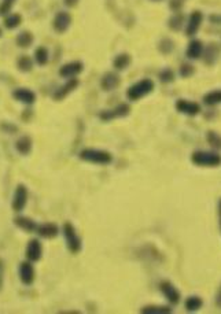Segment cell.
I'll return each mask as SVG.
<instances>
[{
  "mask_svg": "<svg viewBox=\"0 0 221 314\" xmlns=\"http://www.w3.org/2000/svg\"><path fill=\"white\" fill-rule=\"evenodd\" d=\"M203 43L198 40V39H194L188 43V47L185 50V55L188 59H199L202 58V54H203Z\"/></svg>",
  "mask_w": 221,
  "mask_h": 314,
  "instance_id": "obj_19",
  "label": "cell"
},
{
  "mask_svg": "<svg viewBox=\"0 0 221 314\" xmlns=\"http://www.w3.org/2000/svg\"><path fill=\"white\" fill-rule=\"evenodd\" d=\"M203 306V299L198 295H191L185 299L184 307L187 312H198Z\"/></svg>",
  "mask_w": 221,
  "mask_h": 314,
  "instance_id": "obj_23",
  "label": "cell"
},
{
  "mask_svg": "<svg viewBox=\"0 0 221 314\" xmlns=\"http://www.w3.org/2000/svg\"><path fill=\"white\" fill-rule=\"evenodd\" d=\"M217 212H219V227L221 231V197L219 199V203H217Z\"/></svg>",
  "mask_w": 221,
  "mask_h": 314,
  "instance_id": "obj_41",
  "label": "cell"
},
{
  "mask_svg": "<svg viewBox=\"0 0 221 314\" xmlns=\"http://www.w3.org/2000/svg\"><path fill=\"white\" fill-rule=\"evenodd\" d=\"M175 72L172 70V69H169V67H165L163 70H161L160 72V74H158V78H160V81L161 82H163V84H170V82H173L175 81Z\"/></svg>",
  "mask_w": 221,
  "mask_h": 314,
  "instance_id": "obj_33",
  "label": "cell"
},
{
  "mask_svg": "<svg viewBox=\"0 0 221 314\" xmlns=\"http://www.w3.org/2000/svg\"><path fill=\"white\" fill-rule=\"evenodd\" d=\"M209 21L212 25H221V14H219V13L212 14L209 17Z\"/></svg>",
  "mask_w": 221,
  "mask_h": 314,
  "instance_id": "obj_37",
  "label": "cell"
},
{
  "mask_svg": "<svg viewBox=\"0 0 221 314\" xmlns=\"http://www.w3.org/2000/svg\"><path fill=\"white\" fill-rule=\"evenodd\" d=\"M154 81L151 78H143V80L135 82L133 85L128 88L126 91V98L132 102H138L141 98H146L154 91Z\"/></svg>",
  "mask_w": 221,
  "mask_h": 314,
  "instance_id": "obj_1",
  "label": "cell"
},
{
  "mask_svg": "<svg viewBox=\"0 0 221 314\" xmlns=\"http://www.w3.org/2000/svg\"><path fill=\"white\" fill-rule=\"evenodd\" d=\"M151 1H161V0H151Z\"/></svg>",
  "mask_w": 221,
  "mask_h": 314,
  "instance_id": "obj_43",
  "label": "cell"
},
{
  "mask_svg": "<svg viewBox=\"0 0 221 314\" xmlns=\"http://www.w3.org/2000/svg\"><path fill=\"white\" fill-rule=\"evenodd\" d=\"M140 313H143V314H169V313H172V309L168 306H146V307H141Z\"/></svg>",
  "mask_w": 221,
  "mask_h": 314,
  "instance_id": "obj_30",
  "label": "cell"
},
{
  "mask_svg": "<svg viewBox=\"0 0 221 314\" xmlns=\"http://www.w3.org/2000/svg\"><path fill=\"white\" fill-rule=\"evenodd\" d=\"M173 50H175V41L170 37H163L162 40L158 43V51L163 55H169Z\"/></svg>",
  "mask_w": 221,
  "mask_h": 314,
  "instance_id": "obj_29",
  "label": "cell"
},
{
  "mask_svg": "<svg viewBox=\"0 0 221 314\" xmlns=\"http://www.w3.org/2000/svg\"><path fill=\"white\" fill-rule=\"evenodd\" d=\"M132 63V58L129 54L122 52V54H118L117 57L113 60V66L116 67V70H125L129 67V65Z\"/></svg>",
  "mask_w": 221,
  "mask_h": 314,
  "instance_id": "obj_22",
  "label": "cell"
},
{
  "mask_svg": "<svg viewBox=\"0 0 221 314\" xmlns=\"http://www.w3.org/2000/svg\"><path fill=\"white\" fill-rule=\"evenodd\" d=\"M214 303H216V307H217V309H221V285L220 288H219V291H217V294H216Z\"/></svg>",
  "mask_w": 221,
  "mask_h": 314,
  "instance_id": "obj_39",
  "label": "cell"
},
{
  "mask_svg": "<svg viewBox=\"0 0 221 314\" xmlns=\"http://www.w3.org/2000/svg\"><path fill=\"white\" fill-rule=\"evenodd\" d=\"M33 148V141L29 136H22L15 141V150L21 155H28Z\"/></svg>",
  "mask_w": 221,
  "mask_h": 314,
  "instance_id": "obj_21",
  "label": "cell"
},
{
  "mask_svg": "<svg viewBox=\"0 0 221 314\" xmlns=\"http://www.w3.org/2000/svg\"><path fill=\"white\" fill-rule=\"evenodd\" d=\"M206 140L214 150H221V136L214 131H209L206 133Z\"/></svg>",
  "mask_w": 221,
  "mask_h": 314,
  "instance_id": "obj_32",
  "label": "cell"
},
{
  "mask_svg": "<svg viewBox=\"0 0 221 314\" xmlns=\"http://www.w3.org/2000/svg\"><path fill=\"white\" fill-rule=\"evenodd\" d=\"M202 22H203L202 11H198V10L192 11L188 17V20H187V23H185V36H195L202 26Z\"/></svg>",
  "mask_w": 221,
  "mask_h": 314,
  "instance_id": "obj_7",
  "label": "cell"
},
{
  "mask_svg": "<svg viewBox=\"0 0 221 314\" xmlns=\"http://www.w3.org/2000/svg\"><path fill=\"white\" fill-rule=\"evenodd\" d=\"M14 224L17 227L20 228V229H22L25 232H28V234H33V232H36V228L37 224L29 217H23V216H17L14 218Z\"/></svg>",
  "mask_w": 221,
  "mask_h": 314,
  "instance_id": "obj_20",
  "label": "cell"
},
{
  "mask_svg": "<svg viewBox=\"0 0 221 314\" xmlns=\"http://www.w3.org/2000/svg\"><path fill=\"white\" fill-rule=\"evenodd\" d=\"M160 290H161V293L162 295L168 299L170 305H177L180 299H181V295H180V291L177 290L175 284H172L170 281L168 280H163L161 281V284H160Z\"/></svg>",
  "mask_w": 221,
  "mask_h": 314,
  "instance_id": "obj_9",
  "label": "cell"
},
{
  "mask_svg": "<svg viewBox=\"0 0 221 314\" xmlns=\"http://www.w3.org/2000/svg\"><path fill=\"white\" fill-rule=\"evenodd\" d=\"M70 23H72V15L67 11H58L54 17L52 28L57 33H65L70 28Z\"/></svg>",
  "mask_w": 221,
  "mask_h": 314,
  "instance_id": "obj_11",
  "label": "cell"
},
{
  "mask_svg": "<svg viewBox=\"0 0 221 314\" xmlns=\"http://www.w3.org/2000/svg\"><path fill=\"white\" fill-rule=\"evenodd\" d=\"M25 255H26L28 261H30V262L40 261L41 256H43V246H41L40 240H37V239L29 240L28 246H26V250H25Z\"/></svg>",
  "mask_w": 221,
  "mask_h": 314,
  "instance_id": "obj_14",
  "label": "cell"
},
{
  "mask_svg": "<svg viewBox=\"0 0 221 314\" xmlns=\"http://www.w3.org/2000/svg\"><path fill=\"white\" fill-rule=\"evenodd\" d=\"M79 85H80V81L77 80V78H67V81L63 85H60L58 89H55V92L52 94V99L57 100V102L63 100V99H65L67 95H70Z\"/></svg>",
  "mask_w": 221,
  "mask_h": 314,
  "instance_id": "obj_10",
  "label": "cell"
},
{
  "mask_svg": "<svg viewBox=\"0 0 221 314\" xmlns=\"http://www.w3.org/2000/svg\"><path fill=\"white\" fill-rule=\"evenodd\" d=\"M36 234L40 237H44V239H54L57 237L59 234V228L57 224H52V222H43L40 225H37Z\"/></svg>",
  "mask_w": 221,
  "mask_h": 314,
  "instance_id": "obj_16",
  "label": "cell"
},
{
  "mask_svg": "<svg viewBox=\"0 0 221 314\" xmlns=\"http://www.w3.org/2000/svg\"><path fill=\"white\" fill-rule=\"evenodd\" d=\"M175 107L179 113L181 114H185L188 117H195L198 116L199 113L202 111L199 103L192 102V100H187V99H179L176 103H175Z\"/></svg>",
  "mask_w": 221,
  "mask_h": 314,
  "instance_id": "obj_8",
  "label": "cell"
},
{
  "mask_svg": "<svg viewBox=\"0 0 221 314\" xmlns=\"http://www.w3.org/2000/svg\"><path fill=\"white\" fill-rule=\"evenodd\" d=\"M35 62L39 66L47 65L48 62V50L45 47H39L35 51Z\"/></svg>",
  "mask_w": 221,
  "mask_h": 314,
  "instance_id": "obj_31",
  "label": "cell"
},
{
  "mask_svg": "<svg viewBox=\"0 0 221 314\" xmlns=\"http://www.w3.org/2000/svg\"><path fill=\"white\" fill-rule=\"evenodd\" d=\"M203 103L206 106H217L221 103V89L210 91L203 96Z\"/></svg>",
  "mask_w": 221,
  "mask_h": 314,
  "instance_id": "obj_28",
  "label": "cell"
},
{
  "mask_svg": "<svg viewBox=\"0 0 221 314\" xmlns=\"http://www.w3.org/2000/svg\"><path fill=\"white\" fill-rule=\"evenodd\" d=\"M21 23H22V15L18 13H10L4 18V26L10 30L17 29Z\"/></svg>",
  "mask_w": 221,
  "mask_h": 314,
  "instance_id": "obj_26",
  "label": "cell"
},
{
  "mask_svg": "<svg viewBox=\"0 0 221 314\" xmlns=\"http://www.w3.org/2000/svg\"><path fill=\"white\" fill-rule=\"evenodd\" d=\"M79 1L80 0H63L65 6H67V7H76L79 4Z\"/></svg>",
  "mask_w": 221,
  "mask_h": 314,
  "instance_id": "obj_40",
  "label": "cell"
},
{
  "mask_svg": "<svg viewBox=\"0 0 221 314\" xmlns=\"http://www.w3.org/2000/svg\"><path fill=\"white\" fill-rule=\"evenodd\" d=\"M183 6H184L183 0H170L169 7L170 10L175 11V13H180V10L183 8Z\"/></svg>",
  "mask_w": 221,
  "mask_h": 314,
  "instance_id": "obj_36",
  "label": "cell"
},
{
  "mask_svg": "<svg viewBox=\"0 0 221 314\" xmlns=\"http://www.w3.org/2000/svg\"><path fill=\"white\" fill-rule=\"evenodd\" d=\"M62 232H63V236H65L69 251L72 254H79L82 249V243L73 224L72 222H65L63 227H62Z\"/></svg>",
  "mask_w": 221,
  "mask_h": 314,
  "instance_id": "obj_4",
  "label": "cell"
},
{
  "mask_svg": "<svg viewBox=\"0 0 221 314\" xmlns=\"http://www.w3.org/2000/svg\"><path fill=\"white\" fill-rule=\"evenodd\" d=\"M13 98L17 102H21L23 104H33L36 102V94L30 91L29 88H18L13 92Z\"/></svg>",
  "mask_w": 221,
  "mask_h": 314,
  "instance_id": "obj_15",
  "label": "cell"
},
{
  "mask_svg": "<svg viewBox=\"0 0 221 314\" xmlns=\"http://www.w3.org/2000/svg\"><path fill=\"white\" fill-rule=\"evenodd\" d=\"M1 35H3V30L0 29V36H1Z\"/></svg>",
  "mask_w": 221,
  "mask_h": 314,
  "instance_id": "obj_42",
  "label": "cell"
},
{
  "mask_svg": "<svg viewBox=\"0 0 221 314\" xmlns=\"http://www.w3.org/2000/svg\"><path fill=\"white\" fill-rule=\"evenodd\" d=\"M220 52H221V47L217 43H210L207 45V48L203 50V62L209 66H213L216 62H217V59L220 57Z\"/></svg>",
  "mask_w": 221,
  "mask_h": 314,
  "instance_id": "obj_17",
  "label": "cell"
},
{
  "mask_svg": "<svg viewBox=\"0 0 221 314\" xmlns=\"http://www.w3.org/2000/svg\"><path fill=\"white\" fill-rule=\"evenodd\" d=\"M179 74L181 77H184V78H190V77H192L195 74V67L191 63H183V65L180 66V69H179Z\"/></svg>",
  "mask_w": 221,
  "mask_h": 314,
  "instance_id": "obj_34",
  "label": "cell"
},
{
  "mask_svg": "<svg viewBox=\"0 0 221 314\" xmlns=\"http://www.w3.org/2000/svg\"><path fill=\"white\" fill-rule=\"evenodd\" d=\"M26 203H28V188L23 184H20L14 191L11 207L15 213H21L26 207Z\"/></svg>",
  "mask_w": 221,
  "mask_h": 314,
  "instance_id": "obj_6",
  "label": "cell"
},
{
  "mask_svg": "<svg viewBox=\"0 0 221 314\" xmlns=\"http://www.w3.org/2000/svg\"><path fill=\"white\" fill-rule=\"evenodd\" d=\"M121 82V78L117 73L114 72H107V73L103 74V77L100 78V87L103 91L109 92V91H114L116 88L120 85Z\"/></svg>",
  "mask_w": 221,
  "mask_h": 314,
  "instance_id": "obj_18",
  "label": "cell"
},
{
  "mask_svg": "<svg viewBox=\"0 0 221 314\" xmlns=\"http://www.w3.org/2000/svg\"><path fill=\"white\" fill-rule=\"evenodd\" d=\"M191 162L202 168H217L221 165V155L216 151H195L191 155Z\"/></svg>",
  "mask_w": 221,
  "mask_h": 314,
  "instance_id": "obj_3",
  "label": "cell"
},
{
  "mask_svg": "<svg viewBox=\"0 0 221 314\" xmlns=\"http://www.w3.org/2000/svg\"><path fill=\"white\" fill-rule=\"evenodd\" d=\"M18 275H20V280H21L22 284H33V281H35V268H33L32 262L30 261H25V262L20 263Z\"/></svg>",
  "mask_w": 221,
  "mask_h": 314,
  "instance_id": "obj_13",
  "label": "cell"
},
{
  "mask_svg": "<svg viewBox=\"0 0 221 314\" xmlns=\"http://www.w3.org/2000/svg\"><path fill=\"white\" fill-rule=\"evenodd\" d=\"M17 67L22 73H29L30 70L33 69V59L28 57V55H22L17 60Z\"/></svg>",
  "mask_w": 221,
  "mask_h": 314,
  "instance_id": "obj_27",
  "label": "cell"
},
{
  "mask_svg": "<svg viewBox=\"0 0 221 314\" xmlns=\"http://www.w3.org/2000/svg\"><path fill=\"white\" fill-rule=\"evenodd\" d=\"M129 113H131V106L128 103H121V104L116 106L114 109L103 110L99 114V118L104 122H109V121L117 119V118L126 117V116H129Z\"/></svg>",
  "mask_w": 221,
  "mask_h": 314,
  "instance_id": "obj_5",
  "label": "cell"
},
{
  "mask_svg": "<svg viewBox=\"0 0 221 314\" xmlns=\"http://www.w3.org/2000/svg\"><path fill=\"white\" fill-rule=\"evenodd\" d=\"M15 41H17V45L21 47V48H29L30 45L33 44V41H35V37H33V35L30 33L29 30H23L21 33H18Z\"/></svg>",
  "mask_w": 221,
  "mask_h": 314,
  "instance_id": "obj_24",
  "label": "cell"
},
{
  "mask_svg": "<svg viewBox=\"0 0 221 314\" xmlns=\"http://www.w3.org/2000/svg\"><path fill=\"white\" fill-rule=\"evenodd\" d=\"M80 159L94 165H110L113 162V155L104 150H98V148H84L81 153L79 154Z\"/></svg>",
  "mask_w": 221,
  "mask_h": 314,
  "instance_id": "obj_2",
  "label": "cell"
},
{
  "mask_svg": "<svg viewBox=\"0 0 221 314\" xmlns=\"http://www.w3.org/2000/svg\"><path fill=\"white\" fill-rule=\"evenodd\" d=\"M84 70V65L80 60H73V62H69L65 63L59 69V76L63 77V78H74L76 76L81 73Z\"/></svg>",
  "mask_w": 221,
  "mask_h": 314,
  "instance_id": "obj_12",
  "label": "cell"
},
{
  "mask_svg": "<svg viewBox=\"0 0 221 314\" xmlns=\"http://www.w3.org/2000/svg\"><path fill=\"white\" fill-rule=\"evenodd\" d=\"M184 26V15L181 13H175L168 20V28L173 32H179Z\"/></svg>",
  "mask_w": 221,
  "mask_h": 314,
  "instance_id": "obj_25",
  "label": "cell"
},
{
  "mask_svg": "<svg viewBox=\"0 0 221 314\" xmlns=\"http://www.w3.org/2000/svg\"><path fill=\"white\" fill-rule=\"evenodd\" d=\"M17 0H1L0 3V15H7L11 13Z\"/></svg>",
  "mask_w": 221,
  "mask_h": 314,
  "instance_id": "obj_35",
  "label": "cell"
},
{
  "mask_svg": "<svg viewBox=\"0 0 221 314\" xmlns=\"http://www.w3.org/2000/svg\"><path fill=\"white\" fill-rule=\"evenodd\" d=\"M3 280H4V261L0 258V290L3 287Z\"/></svg>",
  "mask_w": 221,
  "mask_h": 314,
  "instance_id": "obj_38",
  "label": "cell"
}]
</instances>
